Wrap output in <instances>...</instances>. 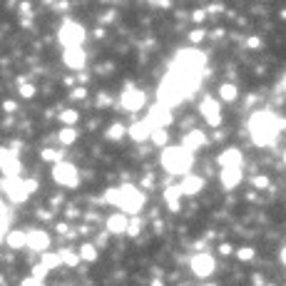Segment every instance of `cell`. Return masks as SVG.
<instances>
[{
	"mask_svg": "<svg viewBox=\"0 0 286 286\" xmlns=\"http://www.w3.org/2000/svg\"><path fill=\"white\" fill-rule=\"evenodd\" d=\"M286 127L284 120H279L274 112H256L251 114L249 120V132H251V139L259 145V147H267V145H274L279 132Z\"/></svg>",
	"mask_w": 286,
	"mask_h": 286,
	"instance_id": "1",
	"label": "cell"
},
{
	"mask_svg": "<svg viewBox=\"0 0 286 286\" xmlns=\"http://www.w3.org/2000/svg\"><path fill=\"white\" fill-rule=\"evenodd\" d=\"M105 202L117 204L125 214H137V211L145 207V194L137 189V187H132V184H125V187H120V189H107Z\"/></svg>",
	"mask_w": 286,
	"mask_h": 286,
	"instance_id": "2",
	"label": "cell"
},
{
	"mask_svg": "<svg viewBox=\"0 0 286 286\" xmlns=\"http://www.w3.org/2000/svg\"><path fill=\"white\" fill-rule=\"evenodd\" d=\"M162 167L172 174H187L192 167V152L184 147H167L162 152Z\"/></svg>",
	"mask_w": 286,
	"mask_h": 286,
	"instance_id": "3",
	"label": "cell"
},
{
	"mask_svg": "<svg viewBox=\"0 0 286 286\" xmlns=\"http://www.w3.org/2000/svg\"><path fill=\"white\" fill-rule=\"evenodd\" d=\"M3 189H5V194L13 199V202H25L33 192L38 189V182L35 179H20V177H5L3 179Z\"/></svg>",
	"mask_w": 286,
	"mask_h": 286,
	"instance_id": "4",
	"label": "cell"
},
{
	"mask_svg": "<svg viewBox=\"0 0 286 286\" xmlns=\"http://www.w3.org/2000/svg\"><path fill=\"white\" fill-rule=\"evenodd\" d=\"M204 62H207V57L202 55L199 50H182V53L177 55V65H174V67H177L179 73H187V75L199 77Z\"/></svg>",
	"mask_w": 286,
	"mask_h": 286,
	"instance_id": "5",
	"label": "cell"
},
{
	"mask_svg": "<svg viewBox=\"0 0 286 286\" xmlns=\"http://www.w3.org/2000/svg\"><path fill=\"white\" fill-rule=\"evenodd\" d=\"M82 40H85V30L82 25H77L73 20H67L62 28H60V42L65 45V50L70 47H82Z\"/></svg>",
	"mask_w": 286,
	"mask_h": 286,
	"instance_id": "6",
	"label": "cell"
},
{
	"mask_svg": "<svg viewBox=\"0 0 286 286\" xmlns=\"http://www.w3.org/2000/svg\"><path fill=\"white\" fill-rule=\"evenodd\" d=\"M53 179H55L60 187H77L80 174H77L75 164H70V162H57L55 167H53Z\"/></svg>",
	"mask_w": 286,
	"mask_h": 286,
	"instance_id": "7",
	"label": "cell"
},
{
	"mask_svg": "<svg viewBox=\"0 0 286 286\" xmlns=\"http://www.w3.org/2000/svg\"><path fill=\"white\" fill-rule=\"evenodd\" d=\"M214 269H217V261H214V256L207 254V251H202V254H194V256H192V271H194L199 279L211 276V274H214Z\"/></svg>",
	"mask_w": 286,
	"mask_h": 286,
	"instance_id": "8",
	"label": "cell"
},
{
	"mask_svg": "<svg viewBox=\"0 0 286 286\" xmlns=\"http://www.w3.org/2000/svg\"><path fill=\"white\" fill-rule=\"evenodd\" d=\"M20 159L18 154L13 152V150H8V147H0V172L10 179V177H18L20 174Z\"/></svg>",
	"mask_w": 286,
	"mask_h": 286,
	"instance_id": "9",
	"label": "cell"
},
{
	"mask_svg": "<svg viewBox=\"0 0 286 286\" xmlns=\"http://www.w3.org/2000/svg\"><path fill=\"white\" fill-rule=\"evenodd\" d=\"M150 127H152V132L154 130H164L167 125L172 122V112H170V107H164V105H154L152 110H150V114H147V120H145Z\"/></svg>",
	"mask_w": 286,
	"mask_h": 286,
	"instance_id": "10",
	"label": "cell"
},
{
	"mask_svg": "<svg viewBox=\"0 0 286 286\" xmlns=\"http://www.w3.org/2000/svg\"><path fill=\"white\" fill-rule=\"evenodd\" d=\"M199 112H202V117L209 122L211 127H219V125H222V114H219V102H217V100L204 97L202 105H199Z\"/></svg>",
	"mask_w": 286,
	"mask_h": 286,
	"instance_id": "11",
	"label": "cell"
},
{
	"mask_svg": "<svg viewBox=\"0 0 286 286\" xmlns=\"http://www.w3.org/2000/svg\"><path fill=\"white\" fill-rule=\"evenodd\" d=\"M122 105L130 110V112H137V110H142V105H145V92L142 90H125V95H122Z\"/></svg>",
	"mask_w": 286,
	"mask_h": 286,
	"instance_id": "12",
	"label": "cell"
},
{
	"mask_svg": "<svg viewBox=\"0 0 286 286\" xmlns=\"http://www.w3.org/2000/svg\"><path fill=\"white\" fill-rule=\"evenodd\" d=\"M50 247V236L45 234V231H28V249H33V251H47Z\"/></svg>",
	"mask_w": 286,
	"mask_h": 286,
	"instance_id": "13",
	"label": "cell"
},
{
	"mask_svg": "<svg viewBox=\"0 0 286 286\" xmlns=\"http://www.w3.org/2000/svg\"><path fill=\"white\" fill-rule=\"evenodd\" d=\"M204 187V179L202 177H194V174H187L184 179H182V184H179V189L184 197H194V194H199V189Z\"/></svg>",
	"mask_w": 286,
	"mask_h": 286,
	"instance_id": "14",
	"label": "cell"
},
{
	"mask_svg": "<svg viewBox=\"0 0 286 286\" xmlns=\"http://www.w3.org/2000/svg\"><path fill=\"white\" fill-rule=\"evenodd\" d=\"M127 134L132 137L134 142H145V139H150V137H152V127L142 120V122H134V125H130Z\"/></svg>",
	"mask_w": 286,
	"mask_h": 286,
	"instance_id": "15",
	"label": "cell"
},
{
	"mask_svg": "<svg viewBox=\"0 0 286 286\" xmlns=\"http://www.w3.org/2000/svg\"><path fill=\"white\" fill-rule=\"evenodd\" d=\"M219 164H222V170L242 167V152L239 150H224V152L219 154Z\"/></svg>",
	"mask_w": 286,
	"mask_h": 286,
	"instance_id": "16",
	"label": "cell"
},
{
	"mask_svg": "<svg viewBox=\"0 0 286 286\" xmlns=\"http://www.w3.org/2000/svg\"><path fill=\"white\" fill-rule=\"evenodd\" d=\"M85 60H87V55H85L82 47H70V50H65V62H67V67L80 70V67L85 65Z\"/></svg>",
	"mask_w": 286,
	"mask_h": 286,
	"instance_id": "17",
	"label": "cell"
},
{
	"mask_svg": "<svg viewBox=\"0 0 286 286\" xmlns=\"http://www.w3.org/2000/svg\"><path fill=\"white\" fill-rule=\"evenodd\" d=\"M127 227H130L127 214H112V217L107 219V231H110V234H125Z\"/></svg>",
	"mask_w": 286,
	"mask_h": 286,
	"instance_id": "18",
	"label": "cell"
},
{
	"mask_svg": "<svg viewBox=\"0 0 286 286\" xmlns=\"http://www.w3.org/2000/svg\"><path fill=\"white\" fill-rule=\"evenodd\" d=\"M239 182H242V167H234V170H222V184H224L227 189H234Z\"/></svg>",
	"mask_w": 286,
	"mask_h": 286,
	"instance_id": "19",
	"label": "cell"
},
{
	"mask_svg": "<svg viewBox=\"0 0 286 286\" xmlns=\"http://www.w3.org/2000/svg\"><path fill=\"white\" fill-rule=\"evenodd\" d=\"M202 145H204V134L194 130V132H189L187 137H184V145H182V147H184L187 152H197Z\"/></svg>",
	"mask_w": 286,
	"mask_h": 286,
	"instance_id": "20",
	"label": "cell"
},
{
	"mask_svg": "<svg viewBox=\"0 0 286 286\" xmlns=\"http://www.w3.org/2000/svg\"><path fill=\"white\" fill-rule=\"evenodd\" d=\"M179 197H184L179 187H167L164 189V202H167V207L172 211H179Z\"/></svg>",
	"mask_w": 286,
	"mask_h": 286,
	"instance_id": "21",
	"label": "cell"
},
{
	"mask_svg": "<svg viewBox=\"0 0 286 286\" xmlns=\"http://www.w3.org/2000/svg\"><path fill=\"white\" fill-rule=\"evenodd\" d=\"M8 247L10 249L28 247V231H8Z\"/></svg>",
	"mask_w": 286,
	"mask_h": 286,
	"instance_id": "22",
	"label": "cell"
},
{
	"mask_svg": "<svg viewBox=\"0 0 286 286\" xmlns=\"http://www.w3.org/2000/svg\"><path fill=\"white\" fill-rule=\"evenodd\" d=\"M40 264H42V267H47V269H57L60 264H62V256L47 251V254H42V261H40Z\"/></svg>",
	"mask_w": 286,
	"mask_h": 286,
	"instance_id": "23",
	"label": "cell"
},
{
	"mask_svg": "<svg viewBox=\"0 0 286 286\" xmlns=\"http://www.w3.org/2000/svg\"><path fill=\"white\" fill-rule=\"evenodd\" d=\"M80 259H85V261H95L97 259L95 244H82V247H80Z\"/></svg>",
	"mask_w": 286,
	"mask_h": 286,
	"instance_id": "24",
	"label": "cell"
},
{
	"mask_svg": "<svg viewBox=\"0 0 286 286\" xmlns=\"http://www.w3.org/2000/svg\"><path fill=\"white\" fill-rule=\"evenodd\" d=\"M75 139H77L75 127H65V130H60V142H62V145H73Z\"/></svg>",
	"mask_w": 286,
	"mask_h": 286,
	"instance_id": "25",
	"label": "cell"
},
{
	"mask_svg": "<svg viewBox=\"0 0 286 286\" xmlns=\"http://www.w3.org/2000/svg\"><path fill=\"white\" fill-rule=\"evenodd\" d=\"M219 95H222V100H227V102H234V100H236V87L224 82V85L219 87Z\"/></svg>",
	"mask_w": 286,
	"mask_h": 286,
	"instance_id": "26",
	"label": "cell"
},
{
	"mask_svg": "<svg viewBox=\"0 0 286 286\" xmlns=\"http://www.w3.org/2000/svg\"><path fill=\"white\" fill-rule=\"evenodd\" d=\"M125 134H127V127L117 122V125H112V127L107 130V139H122Z\"/></svg>",
	"mask_w": 286,
	"mask_h": 286,
	"instance_id": "27",
	"label": "cell"
},
{
	"mask_svg": "<svg viewBox=\"0 0 286 286\" xmlns=\"http://www.w3.org/2000/svg\"><path fill=\"white\" fill-rule=\"evenodd\" d=\"M60 256H62V264H67V267L80 264V254H75V251H60Z\"/></svg>",
	"mask_w": 286,
	"mask_h": 286,
	"instance_id": "28",
	"label": "cell"
},
{
	"mask_svg": "<svg viewBox=\"0 0 286 286\" xmlns=\"http://www.w3.org/2000/svg\"><path fill=\"white\" fill-rule=\"evenodd\" d=\"M167 139H170L167 130H154L152 132V142L154 145H159V147H164V145H167Z\"/></svg>",
	"mask_w": 286,
	"mask_h": 286,
	"instance_id": "29",
	"label": "cell"
},
{
	"mask_svg": "<svg viewBox=\"0 0 286 286\" xmlns=\"http://www.w3.org/2000/svg\"><path fill=\"white\" fill-rule=\"evenodd\" d=\"M60 120H62V125H70V127H73L77 122V112L75 110H65V112L60 114Z\"/></svg>",
	"mask_w": 286,
	"mask_h": 286,
	"instance_id": "30",
	"label": "cell"
},
{
	"mask_svg": "<svg viewBox=\"0 0 286 286\" xmlns=\"http://www.w3.org/2000/svg\"><path fill=\"white\" fill-rule=\"evenodd\" d=\"M8 224H10V214H8V209L3 207V202H0V234L8 229Z\"/></svg>",
	"mask_w": 286,
	"mask_h": 286,
	"instance_id": "31",
	"label": "cell"
},
{
	"mask_svg": "<svg viewBox=\"0 0 286 286\" xmlns=\"http://www.w3.org/2000/svg\"><path fill=\"white\" fill-rule=\"evenodd\" d=\"M42 159H45V162H62V159H60V152H57V150H45V152H42Z\"/></svg>",
	"mask_w": 286,
	"mask_h": 286,
	"instance_id": "32",
	"label": "cell"
},
{
	"mask_svg": "<svg viewBox=\"0 0 286 286\" xmlns=\"http://www.w3.org/2000/svg\"><path fill=\"white\" fill-rule=\"evenodd\" d=\"M20 95L22 97H33L35 95V87H33V85H25V80H20Z\"/></svg>",
	"mask_w": 286,
	"mask_h": 286,
	"instance_id": "33",
	"label": "cell"
},
{
	"mask_svg": "<svg viewBox=\"0 0 286 286\" xmlns=\"http://www.w3.org/2000/svg\"><path fill=\"white\" fill-rule=\"evenodd\" d=\"M47 271H50V269H47V267H42V264H38V267H33V276H35V279H40V281H42V279L47 276Z\"/></svg>",
	"mask_w": 286,
	"mask_h": 286,
	"instance_id": "34",
	"label": "cell"
},
{
	"mask_svg": "<svg viewBox=\"0 0 286 286\" xmlns=\"http://www.w3.org/2000/svg\"><path fill=\"white\" fill-rule=\"evenodd\" d=\"M139 227H142V224H139V219H132V222H130V227H127V234H130V236H137V234H139Z\"/></svg>",
	"mask_w": 286,
	"mask_h": 286,
	"instance_id": "35",
	"label": "cell"
},
{
	"mask_svg": "<svg viewBox=\"0 0 286 286\" xmlns=\"http://www.w3.org/2000/svg\"><path fill=\"white\" fill-rule=\"evenodd\" d=\"M242 261H249L251 256H254V249H239V254H236Z\"/></svg>",
	"mask_w": 286,
	"mask_h": 286,
	"instance_id": "36",
	"label": "cell"
},
{
	"mask_svg": "<svg viewBox=\"0 0 286 286\" xmlns=\"http://www.w3.org/2000/svg\"><path fill=\"white\" fill-rule=\"evenodd\" d=\"M20 286H42V281L35 279V276H28V279H22V284Z\"/></svg>",
	"mask_w": 286,
	"mask_h": 286,
	"instance_id": "37",
	"label": "cell"
},
{
	"mask_svg": "<svg viewBox=\"0 0 286 286\" xmlns=\"http://www.w3.org/2000/svg\"><path fill=\"white\" fill-rule=\"evenodd\" d=\"M204 35H207V33H204V30H192L189 40H192V42H199V40L204 38Z\"/></svg>",
	"mask_w": 286,
	"mask_h": 286,
	"instance_id": "38",
	"label": "cell"
},
{
	"mask_svg": "<svg viewBox=\"0 0 286 286\" xmlns=\"http://www.w3.org/2000/svg\"><path fill=\"white\" fill-rule=\"evenodd\" d=\"M3 110H5V112H15V110H18V105H15V102H8V100H5V102H3Z\"/></svg>",
	"mask_w": 286,
	"mask_h": 286,
	"instance_id": "39",
	"label": "cell"
},
{
	"mask_svg": "<svg viewBox=\"0 0 286 286\" xmlns=\"http://www.w3.org/2000/svg\"><path fill=\"white\" fill-rule=\"evenodd\" d=\"M254 184H256V187H269V177H256Z\"/></svg>",
	"mask_w": 286,
	"mask_h": 286,
	"instance_id": "40",
	"label": "cell"
},
{
	"mask_svg": "<svg viewBox=\"0 0 286 286\" xmlns=\"http://www.w3.org/2000/svg\"><path fill=\"white\" fill-rule=\"evenodd\" d=\"M73 100H82V97H85V90H82V87H77V90H73Z\"/></svg>",
	"mask_w": 286,
	"mask_h": 286,
	"instance_id": "41",
	"label": "cell"
},
{
	"mask_svg": "<svg viewBox=\"0 0 286 286\" xmlns=\"http://www.w3.org/2000/svg\"><path fill=\"white\" fill-rule=\"evenodd\" d=\"M231 251H234V249H231V244H222V247H219V254H224V256H229Z\"/></svg>",
	"mask_w": 286,
	"mask_h": 286,
	"instance_id": "42",
	"label": "cell"
},
{
	"mask_svg": "<svg viewBox=\"0 0 286 286\" xmlns=\"http://www.w3.org/2000/svg\"><path fill=\"white\" fill-rule=\"evenodd\" d=\"M247 45H249V47H259V45H261V40H259V38H249Z\"/></svg>",
	"mask_w": 286,
	"mask_h": 286,
	"instance_id": "43",
	"label": "cell"
},
{
	"mask_svg": "<svg viewBox=\"0 0 286 286\" xmlns=\"http://www.w3.org/2000/svg\"><path fill=\"white\" fill-rule=\"evenodd\" d=\"M281 261H284V267H286V249L281 251Z\"/></svg>",
	"mask_w": 286,
	"mask_h": 286,
	"instance_id": "44",
	"label": "cell"
},
{
	"mask_svg": "<svg viewBox=\"0 0 286 286\" xmlns=\"http://www.w3.org/2000/svg\"><path fill=\"white\" fill-rule=\"evenodd\" d=\"M152 286H162V281H159V279H157V281H152Z\"/></svg>",
	"mask_w": 286,
	"mask_h": 286,
	"instance_id": "45",
	"label": "cell"
},
{
	"mask_svg": "<svg viewBox=\"0 0 286 286\" xmlns=\"http://www.w3.org/2000/svg\"><path fill=\"white\" fill-rule=\"evenodd\" d=\"M284 162H286V152H284Z\"/></svg>",
	"mask_w": 286,
	"mask_h": 286,
	"instance_id": "46",
	"label": "cell"
},
{
	"mask_svg": "<svg viewBox=\"0 0 286 286\" xmlns=\"http://www.w3.org/2000/svg\"><path fill=\"white\" fill-rule=\"evenodd\" d=\"M0 239H3V234H0Z\"/></svg>",
	"mask_w": 286,
	"mask_h": 286,
	"instance_id": "47",
	"label": "cell"
}]
</instances>
